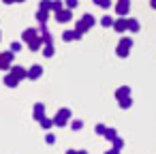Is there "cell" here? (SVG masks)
I'll return each instance as SVG.
<instances>
[{"label": "cell", "mask_w": 156, "mask_h": 154, "mask_svg": "<svg viewBox=\"0 0 156 154\" xmlns=\"http://www.w3.org/2000/svg\"><path fill=\"white\" fill-rule=\"evenodd\" d=\"M69 118H71V109L62 107V109H60V111H58L51 120H54V124H56V126H64V124L69 122Z\"/></svg>", "instance_id": "cell-1"}, {"label": "cell", "mask_w": 156, "mask_h": 154, "mask_svg": "<svg viewBox=\"0 0 156 154\" xmlns=\"http://www.w3.org/2000/svg\"><path fill=\"white\" fill-rule=\"evenodd\" d=\"M13 56H15V52H2V54H0V69H11V60H13Z\"/></svg>", "instance_id": "cell-2"}, {"label": "cell", "mask_w": 156, "mask_h": 154, "mask_svg": "<svg viewBox=\"0 0 156 154\" xmlns=\"http://www.w3.org/2000/svg\"><path fill=\"white\" fill-rule=\"evenodd\" d=\"M128 11H130V0H118L115 2V13L118 15H128Z\"/></svg>", "instance_id": "cell-3"}, {"label": "cell", "mask_w": 156, "mask_h": 154, "mask_svg": "<svg viewBox=\"0 0 156 154\" xmlns=\"http://www.w3.org/2000/svg\"><path fill=\"white\" fill-rule=\"evenodd\" d=\"M41 75H43V66L41 64H32L28 69V79H39Z\"/></svg>", "instance_id": "cell-4"}, {"label": "cell", "mask_w": 156, "mask_h": 154, "mask_svg": "<svg viewBox=\"0 0 156 154\" xmlns=\"http://www.w3.org/2000/svg\"><path fill=\"white\" fill-rule=\"evenodd\" d=\"M71 15H73V9H62V11H58V13H56V20H58L60 24H64V22H69V20H71Z\"/></svg>", "instance_id": "cell-5"}, {"label": "cell", "mask_w": 156, "mask_h": 154, "mask_svg": "<svg viewBox=\"0 0 156 154\" xmlns=\"http://www.w3.org/2000/svg\"><path fill=\"white\" fill-rule=\"evenodd\" d=\"M22 39H24L26 43H30V41H34V39H39V30H37V28H28V30H24V34H22Z\"/></svg>", "instance_id": "cell-6"}, {"label": "cell", "mask_w": 156, "mask_h": 154, "mask_svg": "<svg viewBox=\"0 0 156 154\" xmlns=\"http://www.w3.org/2000/svg\"><path fill=\"white\" fill-rule=\"evenodd\" d=\"M11 73L22 81V79H28V69H24V66H11Z\"/></svg>", "instance_id": "cell-7"}, {"label": "cell", "mask_w": 156, "mask_h": 154, "mask_svg": "<svg viewBox=\"0 0 156 154\" xmlns=\"http://www.w3.org/2000/svg\"><path fill=\"white\" fill-rule=\"evenodd\" d=\"M113 30H115V32H126V30H128V20H124V17L115 20V24H113Z\"/></svg>", "instance_id": "cell-8"}, {"label": "cell", "mask_w": 156, "mask_h": 154, "mask_svg": "<svg viewBox=\"0 0 156 154\" xmlns=\"http://www.w3.org/2000/svg\"><path fill=\"white\" fill-rule=\"evenodd\" d=\"M32 116H34V120H39V122H41V120L45 118V105H43V103H37V105H34V113H32Z\"/></svg>", "instance_id": "cell-9"}, {"label": "cell", "mask_w": 156, "mask_h": 154, "mask_svg": "<svg viewBox=\"0 0 156 154\" xmlns=\"http://www.w3.org/2000/svg\"><path fill=\"white\" fill-rule=\"evenodd\" d=\"M17 84H20V79H17V77H15L13 73H9V75H5V86H7V88H15Z\"/></svg>", "instance_id": "cell-10"}, {"label": "cell", "mask_w": 156, "mask_h": 154, "mask_svg": "<svg viewBox=\"0 0 156 154\" xmlns=\"http://www.w3.org/2000/svg\"><path fill=\"white\" fill-rule=\"evenodd\" d=\"M62 39H64V41H75V39H81V34L75 32V30H64V32H62Z\"/></svg>", "instance_id": "cell-11"}, {"label": "cell", "mask_w": 156, "mask_h": 154, "mask_svg": "<svg viewBox=\"0 0 156 154\" xmlns=\"http://www.w3.org/2000/svg\"><path fill=\"white\" fill-rule=\"evenodd\" d=\"M124 96H130V88H128V86H122V88L115 90V98H118V101L124 98Z\"/></svg>", "instance_id": "cell-12"}, {"label": "cell", "mask_w": 156, "mask_h": 154, "mask_svg": "<svg viewBox=\"0 0 156 154\" xmlns=\"http://www.w3.org/2000/svg\"><path fill=\"white\" fill-rule=\"evenodd\" d=\"M128 52H130V47H126V45H122V43L115 47V54H118L120 58H126V56H128Z\"/></svg>", "instance_id": "cell-13"}, {"label": "cell", "mask_w": 156, "mask_h": 154, "mask_svg": "<svg viewBox=\"0 0 156 154\" xmlns=\"http://www.w3.org/2000/svg\"><path fill=\"white\" fill-rule=\"evenodd\" d=\"M103 137H105L107 141H113V139H118V131H115V128H109V126H107V131H105V135H103Z\"/></svg>", "instance_id": "cell-14"}, {"label": "cell", "mask_w": 156, "mask_h": 154, "mask_svg": "<svg viewBox=\"0 0 156 154\" xmlns=\"http://www.w3.org/2000/svg\"><path fill=\"white\" fill-rule=\"evenodd\" d=\"M88 30H90V28L86 26V22H83V20H79V22L75 24V32H79V34H83V32H88Z\"/></svg>", "instance_id": "cell-15"}, {"label": "cell", "mask_w": 156, "mask_h": 154, "mask_svg": "<svg viewBox=\"0 0 156 154\" xmlns=\"http://www.w3.org/2000/svg\"><path fill=\"white\" fill-rule=\"evenodd\" d=\"M43 43H45V41H43V39L39 37V39H34V41H30V43H28V47H30L32 52H37V49H39V47L43 45Z\"/></svg>", "instance_id": "cell-16"}, {"label": "cell", "mask_w": 156, "mask_h": 154, "mask_svg": "<svg viewBox=\"0 0 156 154\" xmlns=\"http://www.w3.org/2000/svg\"><path fill=\"white\" fill-rule=\"evenodd\" d=\"M118 105H120L122 109H128V107L133 105V98H130V96H124V98H120V101H118Z\"/></svg>", "instance_id": "cell-17"}, {"label": "cell", "mask_w": 156, "mask_h": 154, "mask_svg": "<svg viewBox=\"0 0 156 154\" xmlns=\"http://www.w3.org/2000/svg\"><path fill=\"white\" fill-rule=\"evenodd\" d=\"M47 15H49V11H43V9H39V11H37V20H39L41 24H45V22H47Z\"/></svg>", "instance_id": "cell-18"}, {"label": "cell", "mask_w": 156, "mask_h": 154, "mask_svg": "<svg viewBox=\"0 0 156 154\" xmlns=\"http://www.w3.org/2000/svg\"><path fill=\"white\" fill-rule=\"evenodd\" d=\"M81 20H83V22H86V26H88V28H92V26H94V24H96V20H94V17H92V15H90V13H86V15H83V17H81Z\"/></svg>", "instance_id": "cell-19"}, {"label": "cell", "mask_w": 156, "mask_h": 154, "mask_svg": "<svg viewBox=\"0 0 156 154\" xmlns=\"http://www.w3.org/2000/svg\"><path fill=\"white\" fill-rule=\"evenodd\" d=\"M113 24H115V22H113L109 15H105V17L101 20V26H105V28H113Z\"/></svg>", "instance_id": "cell-20"}, {"label": "cell", "mask_w": 156, "mask_h": 154, "mask_svg": "<svg viewBox=\"0 0 156 154\" xmlns=\"http://www.w3.org/2000/svg\"><path fill=\"white\" fill-rule=\"evenodd\" d=\"M139 28H141V26H139L137 20H128V30H130V32H139Z\"/></svg>", "instance_id": "cell-21"}, {"label": "cell", "mask_w": 156, "mask_h": 154, "mask_svg": "<svg viewBox=\"0 0 156 154\" xmlns=\"http://www.w3.org/2000/svg\"><path fill=\"white\" fill-rule=\"evenodd\" d=\"M51 11H54V13L62 11V2H60V0H51Z\"/></svg>", "instance_id": "cell-22"}, {"label": "cell", "mask_w": 156, "mask_h": 154, "mask_svg": "<svg viewBox=\"0 0 156 154\" xmlns=\"http://www.w3.org/2000/svg\"><path fill=\"white\" fill-rule=\"evenodd\" d=\"M94 5H98V7H103V9H109V7H111V0H94Z\"/></svg>", "instance_id": "cell-23"}, {"label": "cell", "mask_w": 156, "mask_h": 154, "mask_svg": "<svg viewBox=\"0 0 156 154\" xmlns=\"http://www.w3.org/2000/svg\"><path fill=\"white\" fill-rule=\"evenodd\" d=\"M43 56L51 58V56H54V45H45V47H43Z\"/></svg>", "instance_id": "cell-24"}, {"label": "cell", "mask_w": 156, "mask_h": 154, "mask_svg": "<svg viewBox=\"0 0 156 154\" xmlns=\"http://www.w3.org/2000/svg\"><path fill=\"white\" fill-rule=\"evenodd\" d=\"M111 143H113V148H115V150H122V148H124V139H122V137H118V139H113Z\"/></svg>", "instance_id": "cell-25"}, {"label": "cell", "mask_w": 156, "mask_h": 154, "mask_svg": "<svg viewBox=\"0 0 156 154\" xmlns=\"http://www.w3.org/2000/svg\"><path fill=\"white\" fill-rule=\"evenodd\" d=\"M41 9L43 11H51V0H41Z\"/></svg>", "instance_id": "cell-26"}, {"label": "cell", "mask_w": 156, "mask_h": 154, "mask_svg": "<svg viewBox=\"0 0 156 154\" xmlns=\"http://www.w3.org/2000/svg\"><path fill=\"white\" fill-rule=\"evenodd\" d=\"M41 126H43V128H51V126H54V120H47V118H43V120H41Z\"/></svg>", "instance_id": "cell-27"}, {"label": "cell", "mask_w": 156, "mask_h": 154, "mask_svg": "<svg viewBox=\"0 0 156 154\" xmlns=\"http://www.w3.org/2000/svg\"><path fill=\"white\" fill-rule=\"evenodd\" d=\"M105 131H107L105 124H96V135H105Z\"/></svg>", "instance_id": "cell-28"}, {"label": "cell", "mask_w": 156, "mask_h": 154, "mask_svg": "<svg viewBox=\"0 0 156 154\" xmlns=\"http://www.w3.org/2000/svg\"><path fill=\"white\" fill-rule=\"evenodd\" d=\"M120 43H122V45H126V47H133V39H128V37H124Z\"/></svg>", "instance_id": "cell-29"}, {"label": "cell", "mask_w": 156, "mask_h": 154, "mask_svg": "<svg viewBox=\"0 0 156 154\" xmlns=\"http://www.w3.org/2000/svg\"><path fill=\"white\" fill-rule=\"evenodd\" d=\"M71 126H73V131H79V128L83 126V122H81V120H75V122H73Z\"/></svg>", "instance_id": "cell-30"}, {"label": "cell", "mask_w": 156, "mask_h": 154, "mask_svg": "<svg viewBox=\"0 0 156 154\" xmlns=\"http://www.w3.org/2000/svg\"><path fill=\"white\" fill-rule=\"evenodd\" d=\"M45 141L51 145V143H56V135H51V133H47V137H45Z\"/></svg>", "instance_id": "cell-31"}, {"label": "cell", "mask_w": 156, "mask_h": 154, "mask_svg": "<svg viewBox=\"0 0 156 154\" xmlns=\"http://www.w3.org/2000/svg\"><path fill=\"white\" fill-rule=\"evenodd\" d=\"M77 2H79V0H66V7H69V9H75Z\"/></svg>", "instance_id": "cell-32"}, {"label": "cell", "mask_w": 156, "mask_h": 154, "mask_svg": "<svg viewBox=\"0 0 156 154\" xmlns=\"http://www.w3.org/2000/svg\"><path fill=\"white\" fill-rule=\"evenodd\" d=\"M20 49H22V43H13L11 45V52H20Z\"/></svg>", "instance_id": "cell-33"}, {"label": "cell", "mask_w": 156, "mask_h": 154, "mask_svg": "<svg viewBox=\"0 0 156 154\" xmlns=\"http://www.w3.org/2000/svg\"><path fill=\"white\" fill-rule=\"evenodd\" d=\"M5 5H13V2H24V0H2Z\"/></svg>", "instance_id": "cell-34"}, {"label": "cell", "mask_w": 156, "mask_h": 154, "mask_svg": "<svg viewBox=\"0 0 156 154\" xmlns=\"http://www.w3.org/2000/svg\"><path fill=\"white\" fill-rule=\"evenodd\" d=\"M105 154H120V150H115V148H111V150H107Z\"/></svg>", "instance_id": "cell-35"}, {"label": "cell", "mask_w": 156, "mask_h": 154, "mask_svg": "<svg viewBox=\"0 0 156 154\" xmlns=\"http://www.w3.org/2000/svg\"><path fill=\"white\" fill-rule=\"evenodd\" d=\"M150 5H152V9H156V0H150Z\"/></svg>", "instance_id": "cell-36"}, {"label": "cell", "mask_w": 156, "mask_h": 154, "mask_svg": "<svg viewBox=\"0 0 156 154\" xmlns=\"http://www.w3.org/2000/svg\"><path fill=\"white\" fill-rule=\"evenodd\" d=\"M66 154H77V152L75 150H66Z\"/></svg>", "instance_id": "cell-37"}, {"label": "cell", "mask_w": 156, "mask_h": 154, "mask_svg": "<svg viewBox=\"0 0 156 154\" xmlns=\"http://www.w3.org/2000/svg\"><path fill=\"white\" fill-rule=\"evenodd\" d=\"M77 154H88V152H86V150H79V152H77Z\"/></svg>", "instance_id": "cell-38"}]
</instances>
